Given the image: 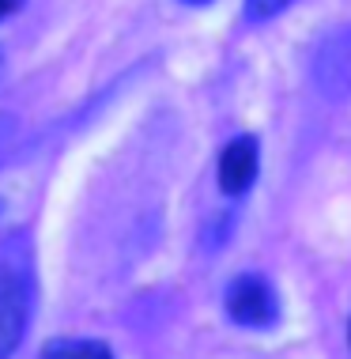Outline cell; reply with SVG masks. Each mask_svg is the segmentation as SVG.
<instances>
[{
    "instance_id": "9c48e42d",
    "label": "cell",
    "mask_w": 351,
    "mask_h": 359,
    "mask_svg": "<svg viewBox=\"0 0 351 359\" xmlns=\"http://www.w3.org/2000/svg\"><path fill=\"white\" fill-rule=\"evenodd\" d=\"M0 208H4V205H0Z\"/></svg>"
},
{
    "instance_id": "5b68a950",
    "label": "cell",
    "mask_w": 351,
    "mask_h": 359,
    "mask_svg": "<svg viewBox=\"0 0 351 359\" xmlns=\"http://www.w3.org/2000/svg\"><path fill=\"white\" fill-rule=\"evenodd\" d=\"M287 4H295V0H246V19L249 23H265V19H276Z\"/></svg>"
},
{
    "instance_id": "8992f818",
    "label": "cell",
    "mask_w": 351,
    "mask_h": 359,
    "mask_svg": "<svg viewBox=\"0 0 351 359\" xmlns=\"http://www.w3.org/2000/svg\"><path fill=\"white\" fill-rule=\"evenodd\" d=\"M19 4H23V0H0V19H8Z\"/></svg>"
},
{
    "instance_id": "6da1fadb",
    "label": "cell",
    "mask_w": 351,
    "mask_h": 359,
    "mask_svg": "<svg viewBox=\"0 0 351 359\" xmlns=\"http://www.w3.org/2000/svg\"><path fill=\"white\" fill-rule=\"evenodd\" d=\"M31 265L27 250L15 246V238L4 242L0 250V359H12L15 348L23 344V333L31 325Z\"/></svg>"
},
{
    "instance_id": "52a82bcc",
    "label": "cell",
    "mask_w": 351,
    "mask_h": 359,
    "mask_svg": "<svg viewBox=\"0 0 351 359\" xmlns=\"http://www.w3.org/2000/svg\"><path fill=\"white\" fill-rule=\"evenodd\" d=\"M185 4H197L200 8V4H212V0H185Z\"/></svg>"
},
{
    "instance_id": "7a4b0ae2",
    "label": "cell",
    "mask_w": 351,
    "mask_h": 359,
    "mask_svg": "<svg viewBox=\"0 0 351 359\" xmlns=\"http://www.w3.org/2000/svg\"><path fill=\"white\" fill-rule=\"evenodd\" d=\"M227 318L242 329H272L280 322V299L276 287L257 273H242L223 295Z\"/></svg>"
},
{
    "instance_id": "ba28073f",
    "label": "cell",
    "mask_w": 351,
    "mask_h": 359,
    "mask_svg": "<svg viewBox=\"0 0 351 359\" xmlns=\"http://www.w3.org/2000/svg\"><path fill=\"white\" fill-rule=\"evenodd\" d=\"M347 344H351V329H347Z\"/></svg>"
},
{
    "instance_id": "3957f363",
    "label": "cell",
    "mask_w": 351,
    "mask_h": 359,
    "mask_svg": "<svg viewBox=\"0 0 351 359\" xmlns=\"http://www.w3.org/2000/svg\"><path fill=\"white\" fill-rule=\"evenodd\" d=\"M261 170V144L257 137L242 133L219 151V189L227 197H242Z\"/></svg>"
},
{
    "instance_id": "277c9868",
    "label": "cell",
    "mask_w": 351,
    "mask_h": 359,
    "mask_svg": "<svg viewBox=\"0 0 351 359\" xmlns=\"http://www.w3.org/2000/svg\"><path fill=\"white\" fill-rule=\"evenodd\" d=\"M42 359H117L102 341H76V337H57L42 348Z\"/></svg>"
}]
</instances>
